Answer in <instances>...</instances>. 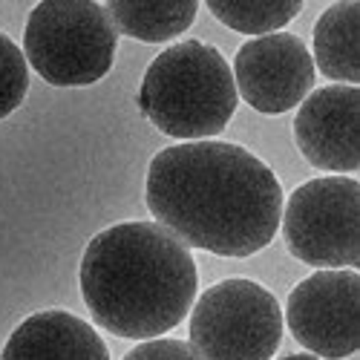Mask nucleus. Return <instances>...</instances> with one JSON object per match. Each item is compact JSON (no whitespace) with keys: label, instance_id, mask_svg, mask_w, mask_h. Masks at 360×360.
I'll list each match as a JSON object with an SVG mask.
<instances>
[{"label":"nucleus","instance_id":"f8f14e48","mask_svg":"<svg viewBox=\"0 0 360 360\" xmlns=\"http://www.w3.org/2000/svg\"><path fill=\"white\" fill-rule=\"evenodd\" d=\"M115 32L144 44H165L193 23L196 0H110L104 6Z\"/></svg>","mask_w":360,"mask_h":360},{"label":"nucleus","instance_id":"1a4fd4ad","mask_svg":"<svg viewBox=\"0 0 360 360\" xmlns=\"http://www.w3.org/2000/svg\"><path fill=\"white\" fill-rule=\"evenodd\" d=\"M294 139L303 159L326 173L360 167V89L328 84L306 96L294 118Z\"/></svg>","mask_w":360,"mask_h":360},{"label":"nucleus","instance_id":"39448f33","mask_svg":"<svg viewBox=\"0 0 360 360\" xmlns=\"http://www.w3.org/2000/svg\"><path fill=\"white\" fill-rule=\"evenodd\" d=\"M283 340L277 297L254 280H222L191 314V349L202 360H271Z\"/></svg>","mask_w":360,"mask_h":360},{"label":"nucleus","instance_id":"423d86ee","mask_svg":"<svg viewBox=\"0 0 360 360\" xmlns=\"http://www.w3.org/2000/svg\"><path fill=\"white\" fill-rule=\"evenodd\" d=\"M288 251L314 268L360 265V185L352 176H320L303 182L283 211Z\"/></svg>","mask_w":360,"mask_h":360},{"label":"nucleus","instance_id":"2eb2a0df","mask_svg":"<svg viewBox=\"0 0 360 360\" xmlns=\"http://www.w3.org/2000/svg\"><path fill=\"white\" fill-rule=\"evenodd\" d=\"M122 360H202L191 343L185 340H173V338H153L127 352Z\"/></svg>","mask_w":360,"mask_h":360},{"label":"nucleus","instance_id":"0eeeda50","mask_svg":"<svg viewBox=\"0 0 360 360\" xmlns=\"http://www.w3.org/2000/svg\"><path fill=\"white\" fill-rule=\"evenodd\" d=\"M288 328L314 357L340 360L360 349V274L328 268L297 283L285 309Z\"/></svg>","mask_w":360,"mask_h":360},{"label":"nucleus","instance_id":"6e6552de","mask_svg":"<svg viewBox=\"0 0 360 360\" xmlns=\"http://www.w3.org/2000/svg\"><path fill=\"white\" fill-rule=\"evenodd\" d=\"M231 72L236 96L265 115H280L303 104L314 86L311 52L291 32H274L243 44Z\"/></svg>","mask_w":360,"mask_h":360},{"label":"nucleus","instance_id":"7ed1b4c3","mask_svg":"<svg viewBox=\"0 0 360 360\" xmlns=\"http://www.w3.org/2000/svg\"><path fill=\"white\" fill-rule=\"evenodd\" d=\"M236 84L217 46L182 41L167 46L147 67L139 107L170 139H214L236 110Z\"/></svg>","mask_w":360,"mask_h":360},{"label":"nucleus","instance_id":"4468645a","mask_svg":"<svg viewBox=\"0 0 360 360\" xmlns=\"http://www.w3.org/2000/svg\"><path fill=\"white\" fill-rule=\"evenodd\" d=\"M29 93L26 55L9 35L0 32V118L12 115Z\"/></svg>","mask_w":360,"mask_h":360},{"label":"nucleus","instance_id":"f03ea898","mask_svg":"<svg viewBox=\"0 0 360 360\" xmlns=\"http://www.w3.org/2000/svg\"><path fill=\"white\" fill-rule=\"evenodd\" d=\"M78 280L93 320L127 340H153L176 328L199 288L188 245L159 222H118L96 233Z\"/></svg>","mask_w":360,"mask_h":360},{"label":"nucleus","instance_id":"f257e3e1","mask_svg":"<svg viewBox=\"0 0 360 360\" xmlns=\"http://www.w3.org/2000/svg\"><path fill=\"white\" fill-rule=\"evenodd\" d=\"M147 207L179 243L243 259L271 245L283 188L251 150L228 141L165 147L147 167Z\"/></svg>","mask_w":360,"mask_h":360},{"label":"nucleus","instance_id":"9d476101","mask_svg":"<svg viewBox=\"0 0 360 360\" xmlns=\"http://www.w3.org/2000/svg\"><path fill=\"white\" fill-rule=\"evenodd\" d=\"M0 360H110V349L81 317L49 309L26 317L15 328Z\"/></svg>","mask_w":360,"mask_h":360},{"label":"nucleus","instance_id":"20e7f679","mask_svg":"<svg viewBox=\"0 0 360 360\" xmlns=\"http://www.w3.org/2000/svg\"><path fill=\"white\" fill-rule=\"evenodd\" d=\"M118 32L93 0H44L29 12L23 55L52 86H89L115 61Z\"/></svg>","mask_w":360,"mask_h":360},{"label":"nucleus","instance_id":"ddd939ff","mask_svg":"<svg viewBox=\"0 0 360 360\" xmlns=\"http://www.w3.org/2000/svg\"><path fill=\"white\" fill-rule=\"evenodd\" d=\"M207 9L233 32L262 38L291 23L303 12V4L300 0H207Z\"/></svg>","mask_w":360,"mask_h":360},{"label":"nucleus","instance_id":"9b49d317","mask_svg":"<svg viewBox=\"0 0 360 360\" xmlns=\"http://www.w3.org/2000/svg\"><path fill=\"white\" fill-rule=\"evenodd\" d=\"M314 67L338 84H360V4H332L314 23Z\"/></svg>","mask_w":360,"mask_h":360},{"label":"nucleus","instance_id":"dca6fc26","mask_svg":"<svg viewBox=\"0 0 360 360\" xmlns=\"http://www.w3.org/2000/svg\"><path fill=\"white\" fill-rule=\"evenodd\" d=\"M277 360H320L314 354H288V357H277Z\"/></svg>","mask_w":360,"mask_h":360}]
</instances>
